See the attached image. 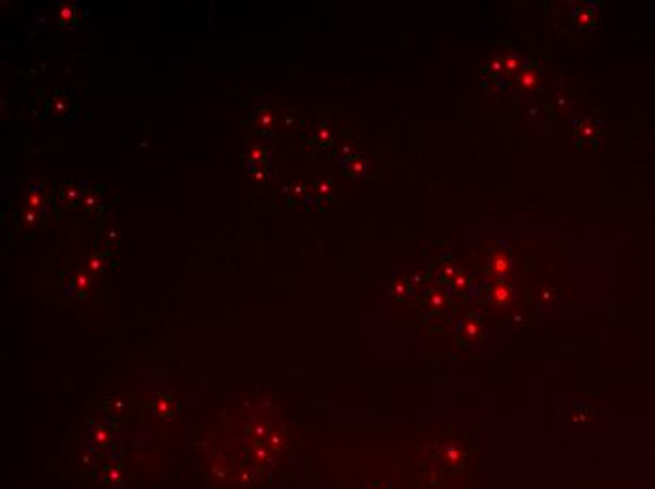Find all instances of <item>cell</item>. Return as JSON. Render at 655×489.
Segmentation results:
<instances>
[{"mask_svg": "<svg viewBox=\"0 0 655 489\" xmlns=\"http://www.w3.org/2000/svg\"><path fill=\"white\" fill-rule=\"evenodd\" d=\"M573 138L578 143L599 145L606 138V125L595 115H582L573 123Z\"/></svg>", "mask_w": 655, "mask_h": 489, "instance_id": "obj_4", "label": "cell"}, {"mask_svg": "<svg viewBox=\"0 0 655 489\" xmlns=\"http://www.w3.org/2000/svg\"><path fill=\"white\" fill-rule=\"evenodd\" d=\"M486 331H484L482 318L478 317V312L467 311L462 314L460 322L456 326V341L464 348H477L484 343Z\"/></svg>", "mask_w": 655, "mask_h": 489, "instance_id": "obj_3", "label": "cell"}, {"mask_svg": "<svg viewBox=\"0 0 655 489\" xmlns=\"http://www.w3.org/2000/svg\"><path fill=\"white\" fill-rule=\"evenodd\" d=\"M471 283H473V281H471L469 273H465V272H462V269H460V272H457V275H456V278L452 281L451 290L454 292V294H467V292H469V288H471Z\"/></svg>", "mask_w": 655, "mask_h": 489, "instance_id": "obj_14", "label": "cell"}, {"mask_svg": "<svg viewBox=\"0 0 655 489\" xmlns=\"http://www.w3.org/2000/svg\"><path fill=\"white\" fill-rule=\"evenodd\" d=\"M501 59H503V80L507 81V85H509V81H514L518 73L531 62L525 55L514 51V49L501 51Z\"/></svg>", "mask_w": 655, "mask_h": 489, "instance_id": "obj_9", "label": "cell"}, {"mask_svg": "<svg viewBox=\"0 0 655 489\" xmlns=\"http://www.w3.org/2000/svg\"><path fill=\"white\" fill-rule=\"evenodd\" d=\"M488 301L496 307H507L516 298V290L510 278H499V281H490L488 285Z\"/></svg>", "mask_w": 655, "mask_h": 489, "instance_id": "obj_8", "label": "cell"}, {"mask_svg": "<svg viewBox=\"0 0 655 489\" xmlns=\"http://www.w3.org/2000/svg\"><path fill=\"white\" fill-rule=\"evenodd\" d=\"M514 87L523 94H535L539 91H543L544 87V72L543 68L539 66L536 62L531 60L527 66L523 68L522 72L514 78Z\"/></svg>", "mask_w": 655, "mask_h": 489, "instance_id": "obj_5", "label": "cell"}, {"mask_svg": "<svg viewBox=\"0 0 655 489\" xmlns=\"http://www.w3.org/2000/svg\"><path fill=\"white\" fill-rule=\"evenodd\" d=\"M412 292V286H410L409 278H397L394 281V285H392V296L399 301H403V299L409 298V294Z\"/></svg>", "mask_w": 655, "mask_h": 489, "instance_id": "obj_13", "label": "cell"}, {"mask_svg": "<svg viewBox=\"0 0 655 489\" xmlns=\"http://www.w3.org/2000/svg\"><path fill=\"white\" fill-rule=\"evenodd\" d=\"M347 170H349L351 173H354V175H358V173L364 172V164H362V160L351 159L349 160V164H347Z\"/></svg>", "mask_w": 655, "mask_h": 489, "instance_id": "obj_15", "label": "cell"}, {"mask_svg": "<svg viewBox=\"0 0 655 489\" xmlns=\"http://www.w3.org/2000/svg\"><path fill=\"white\" fill-rule=\"evenodd\" d=\"M457 272H460V267L451 256H443V258H439L433 262L431 265V275L435 277L437 283H441V285H446L451 288L452 281L456 278Z\"/></svg>", "mask_w": 655, "mask_h": 489, "instance_id": "obj_10", "label": "cell"}, {"mask_svg": "<svg viewBox=\"0 0 655 489\" xmlns=\"http://www.w3.org/2000/svg\"><path fill=\"white\" fill-rule=\"evenodd\" d=\"M478 85H480V89H482L484 93L499 94L501 91H503L505 87H507V81H505L501 75L480 72V75H478Z\"/></svg>", "mask_w": 655, "mask_h": 489, "instance_id": "obj_11", "label": "cell"}, {"mask_svg": "<svg viewBox=\"0 0 655 489\" xmlns=\"http://www.w3.org/2000/svg\"><path fill=\"white\" fill-rule=\"evenodd\" d=\"M486 273L490 281H499V278H510L514 272V260L510 254L509 247L499 241H491L488 249V258H486Z\"/></svg>", "mask_w": 655, "mask_h": 489, "instance_id": "obj_2", "label": "cell"}, {"mask_svg": "<svg viewBox=\"0 0 655 489\" xmlns=\"http://www.w3.org/2000/svg\"><path fill=\"white\" fill-rule=\"evenodd\" d=\"M423 309L433 320H446L454 309V294L446 285L430 283L423 292Z\"/></svg>", "mask_w": 655, "mask_h": 489, "instance_id": "obj_1", "label": "cell"}, {"mask_svg": "<svg viewBox=\"0 0 655 489\" xmlns=\"http://www.w3.org/2000/svg\"><path fill=\"white\" fill-rule=\"evenodd\" d=\"M439 459L446 469L460 470L467 463V450L462 443L446 438L439 444Z\"/></svg>", "mask_w": 655, "mask_h": 489, "instance_id": "obj_7", "label": "cell"}, {"mask_svg": "<svg viewBox=\"0 0 655 489\" xmlns=\"http://www.w3.org/2000/svg\"><path fill=\"white\" fill-rule=\"evenodd\" d=\"M480 72H488L503 78V59H501V53H491L488 59L484 60Z\"/></svg>", "mask_w": 655, "mask_h": 489, "instance_id": "obj_12", "label": "cell"}, {"mask_svg": "<svg viewBox=\"0 0 655 489\" xmlns=\"http://www.w3.org/2000/svg\"><path fill=\"white\" fill-rule=\"evenodd\" d=\"M601 23V8L597 2L586 0L573 10V25L580 30H593Z\"/></svg>", "mask_w": 655, "mask_h": 489, "instance_id": "obj_6", "label": "cell"}]
</instances>
